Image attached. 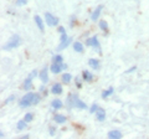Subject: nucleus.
Listing matches in <instances>:
<instances>
[{
	"mask_svg": "<svg viewBox=\"0 0 149 139\" xmlns=\"http://www.w3.org/2000/svg\"><path fill=\"white\" fill-rule=\"evenodd\" d=\"M20 38H19V35H15V36H13V38L9 40V42L5 44L3 46V50H11V49H15L19 45H20Z\"/></svg>",
	"mask_w": 149,
	"mask_h": 139,
	"instance_id": "obj_1",
	"label": "nucleus"
},
{
	"mask_svg": "<svg viewBox=\"0 0 149 139\" xmlns=\"http://www.w3.org/2000/svg\"><path fill=\"white\" fill-rule=\"evenodd\" d=\"M34 96H35V93H27L26 96H24L22 98L20 99V102H19V106L20 107H22V108H26V107H29V106H31L32 104V99H34Z\"/></svg>",
	"mask_w": 149,
	"mask_h": 139,
	"instance_id": "obj_2",
	"label": "nucleus"
},
{
	"mask_svg": "<svg viewBox=\"0 0 149 139\" xmlns=\"http://www.w3.org/2000/svg\"><path fill=\"white\" fill-rule=\"evenodd\" d=\"M37 75V72L36 71H32L30 75H29V77L25 80V82H24V90H26V91H29V90H31V87H32V78H34L35 76Z\"/></svg>",
	"mask_w": 149,
	"mask_h": 139,
	"instance_id": "obj_3",
	"label": "nucleus"
},
{
	"mask_svg": "<svg viewBox=\"0 0 149 139\" xmlns=\"http://www.w3.org/2000/svg\"><path fill=\"white\" fill-rule=\"evenodd\" d=\"M45 20H46V22H47V25L49 26H56L58 24V20L56 19L55 16H52L50 13H46L45 14Z\"/></svg>",
	"mask_w": 149,
	"mask_h": 139,
	"instance_id": "obj_4",
	"label": "nucleus"
},
{
	"mask_svg": "<svg viewBox=\"0 0 149 139\" xmlns=\"http://www.w3.org/2000/svg\"><path fill=\"white\" fill-rule=\"evenodd\" d=\"M63 68H66V66H65L63 63L52 62V65H51V72H54V73H60Z\"/></svg>",
	"mask_w": 149,
	"mask_h": 139,
	"instance_id": "obj_5",
	"label": "nucleus"
},
{
	"mask_svg": "<svg viewBox=\"0 0 149 139\" xmlns=\"http://www.w3.org/2000/svg\"><path fill=\"white\" fill-rule=\"evenodd\" d=\"M72 102H73V106H74L76 108H80V109H85V108H87L86 103H85V102H82L77 96H74V97H73V98H72Z\"/></svg>",
	"mask_w": 149,
	"mask_h": 139,
	"instance_id": "obj_6",
	"label": "nucleus"
},
{
	"mask_svg": "<svg viewBox=\"0 0 149 139\" xmlns=\"http://www.w3.org/2000/svg\"><path fill=\"white\" fill-rule=\"evenodd\" d=\"M39 76H40V80H41V82H44V83H47V81H49L47 67H44L42 70H41V72L39 73Z\"/></svg>",
	"mask_w": 149,
	"mask_h": 139,
	"instance_id": "obj_7",
	"label": "nucleus"
},
{
	"mask_svg": "<svg viewBox=\"0 0 149 139\" xmlns=\"http://www.w3.org/2000/svg\"><path fill=\"white\" fill-rule=\"evenodd\" d=\"M87 45L88 46H93V47H96L97 50H100V42L98 40H97V38H91L87 40Z\"/></svg>",
	"mask_w": 149,
	"mask_h": 139,
	"instance_id": "obj_8",
	"label": "nucleus"
},
{
	"mask_svg": "<svg viewBox=\"0 0 149 139\" xmlns=\"http://www.w3.org/2000/svg\"><path fill=\"white\" fill-rule=\"evenodd\" d=\"M96 114H97V119L100 120V122H103L106 119V113H104V109H102L98 107V109L96 111Z\"/></svg>",
	"mask_w": 149,
	"mask_h": 139,
	"instance_id": "obj_9",
	"label": "nucleus"
},
{
	"mask_svg": "<svg viewBox=\"0 0 149 139\" xmlns=\"http://www.w3.org/2000/svg\"><path fill=\"white\" fill-rule=\"evenodd\" d=\"M102 9H103V6H102V5H98V6L95 9V11H93L92 16H91V19H92L93 21L98 19V16H100V14H101V11H102Z\"/></svg>",
	"mask_w": 149,
	"mask_h": 139,
	"instance_id": "obj_10",
	"label": "nucleus"
},
{
	"mask_svg": "<svg viewBox=\"0 0 149 139\" xmlns=\"http://www.w3.org/2000/svg\"><path fill=\"white\" fill-rule=\"evenodd\" d=\"M51 92H52L54 95H61V93H62V86L60 85V83H56V85L52 86V88H51Z\"/></svg>",
	"mask_w": 149,
	"mask_h": 139,
	"instance_id": "obj_11",
	"label": "nucleus"
},
{
	"mask_svg": "<svg viewBox=\"0 0 149 139\" xmlns=\"http://www.w3.org/2000/svg\"><path fill=\"white\" fill-rule=\"evenodd\" d=\"M108 138H111V139H120L122 138V133H120L119 131H111L108 133Z\"/></svg>",
	"mask_w": 149,
	"mask_h": 139,
	"instance_id": "obj_12",
	"label": "nucleus"
},
{
	"mask_svg": "<svg viewBox=\"0 0 149 139\" xmlns=\"http://www.w3.org/2000/svg\"><path fill=\"white\" fill-rule=\"evenodd\" d=\"M35 22H36V25H37V27H39L40 29V31H44L45 29H44V22H42V19H41V17L39 16V15H36L35 17Z\"/></svg>",
	"mask_w": 149,
	"mask_h": 139,
	"instance_id": "obj_13",
	"label": "nucleus"
},
{
	"mask_svg": "<svg viewBox=\"0 0 149 139\" xmlns=\"http://www.w3.org/2000/svg\"><path fill=\"white\" fill-rule=\"evenodd\" d=\"M88 65H90L92 68H98L100 67V62H98V60H96V58H91L90 61H88Z\"/></svg>",
	"mask_w": 149,
	"mask_h": 139,
	"instance_id": "obj_14",
	"label": "nucleus"
},
{
	"mask_svg": "<svg viewBox=\"0 0 149 139\" xmlns=\"http://www.w3.org/2000/svg\"><path fill=\"white\" fill-rule=\"evenodd\" d=\"M54 119L57 123H60V124H62V123L66 122V118H65V115H61V114H56L55 117H54Z\"/></svg>",
	"mask_w": 149,
	"mask_h": 139,
	"instance_id": "obj_15",
	"label": "nucleus"
},
{
	"mask_svg": "<svg viewBox=\"0 0 149 139\" xmlns=\"http://www.w3.org/2000/svg\"><path fill=\"white\" fill-rule=\"evenodd\" d=\"M82 77H83V80H85V81H92V78H93L92 73H91V72H88V71H83Z\"/></svg>",
	"mask_w": 149,
	"mask_h": 139,
	"instance_id": "obj_16",
	"label": "nucleus"
},
{
	"mask_svg": "<svg viewBox=\"0 0 149 139\" xmlns=\"http://www.w3.org/2000/svg\"><path fill=\"white\" fill-rule=\"evenodd\" d=\"M73 49H74V51L76 52H82L83 51V46H82V44L81 42H73Z\"/></svg>",
	"mask_w": 149,
	"mask_h": 139,
	"instance_id": "obj_17",
	"label": "nucleus"
},
{
	"mask_svg": "<svg viewBox=\"0 0 149 139\" xmlns=\"http://www.w3.org/2000/svg\"><path fill=\"white\" fill-rule=\"evenodd\" d=\"M51 106H52L55 109H58V108H61V107H62V102L60 101V99H54V101H52V103H51Z\"/></svg>",
	"mask_w": 149,
	"mask_h": 139,
	"instance_id": "obj_18",
	"label": "nucleus"
},
{
	"mask_svg": "<svg viewBox=\"0 0 149 139\" xmlns=\"http://www.w3.org/2000/svg\"><path fill=\"white\" fill-rule=\"evenodd\" d=\"M71 78H72V76L70 75V73H65V75L62 76V82H63V83H66V85H67V83L71 82Z\"/></svg>",
	"mask_w": 149,
	"mask_h": 139,
	"instance_id": "obj_19",
	"label": "nucleus"
},
{
	"mask_svg": "<svg viewBox=\"0 0 149 139\" xmlns=\"http://www.w3.org/2000/svg\"><path fill=\"white\" fill-rule=\"evenodd\" d=\"M113 92H114V90L111 87L109 90H107V91H103V92H102V97H103V98H107V97L111 96L112 93H113Z\"/></svg>",
	"mask_w": 149,
	"mask_h": 139,
	"instance_id": "obj_20",
	"label": "nucleus"
},
{
	"mask_svg": "<svg viewBox=\"0 0 149 139\" xmlns=\"http://www.w3.org/2000/svg\"><path fill=\"white\" fill-rule=\"evenodd\" d=\"M70 41H71V39H67L66 41H63V42H61V44H60V46H58V49H57V50H63V49H66L67 46H68V44H70Z\"/></svg>",
	"mask_w": 149,
	"mask_h": 139,
	"instance_id": "obj_21",
	"label": "nucleus"
},
{
	"mask_svg": "<svg viewBox=\"0 0 149 139\" xmlns=\"http://www.w3.org/2000/svg\"><path fill=\"white\" fill-rule=\"evenodd\" d=\"M26 123L27 122H25V120H20V122L17 123V129H19V131H22V129H25L26 128Z\"/></svg>",
	"mask_w": 149,
	"mask_h": 139,
	"instance_id": "obj_22",
	"label": "nucleus"
},
{
	"mask_svg": "<svg viewBox=\"0 0 149 139\" xmlns=\"http://www.w3.org/2000/svg\"><path fill=\"white\" fill-rule=\"evenodd\" d=\"M100 27H101V30H107L108 29V25H107V22L104 20H102L100 21Z\"/></svg>",
	"mask_w": 149,
	"mask_h": 139,
	"instance_id": "obj_23",
	"label": "nucleus"
},
{
	"mask_svg": "<svg viewBox=\"0 0 149 139\" xmlns=\"http://www.w3.org/2000/svg\"><path fill=\"white\" fill-rule=\"evenodd\" d=\"M54 62H57V63H62V56H60V55H56L54 56Z\"/></svg>",
	"mask_w": 149,
	"mask_h": 139,
	"instance_id": "obj_24",
	"label": "nucleus"
},
{
	"mask_svg": "<svg viewBox=\"0 0 149 139\" xmlns=\"http://www.w3.org/2000/svg\"><path fill=\"white\" fill-rule=\"evenodd\" d=\"M24 120H25V122H31V120H32V114L31 113H26L25 117H24Z\"/></svg>",
	"mask_w": 149,
	"mask_h": 139,
	"instance_id": "obj_25",
	"label": "nucleus"
},
{
	"mask_svg": "<svg viewBox=\"0 0 149 139\" xmlns=\"http://www.w3.org/2000/svg\"><path fill=\"white\" fill-rule=\"evenodd\" d=\"M40 102V96L37 95V93H35V96H34V99H32V104H37Z\"/></svg>",
	"mask_w": 149,
	"mask_h": 139,
	"instance_id": "obj_26",
	"label": "nucleus"
},
{
	"mask_svg": "<svg viewBox=\"0 0 149 139\" xmlns=\"http://www.w3.org/2000/svg\"><path fill=\"white\" fill-rule=\"evenodd\" d=\"M97 109H98V106H97V104H93L92 107L90 108V112H91V113H95Z\"/></svg>",
	"mask_w": 149,
	"mask_h": 139,
	"instance_id": "obj_27",
	"label": "nucleus"
},
{
	"mask_svg": "<svg viewBox=\"0 0 149 139\" xmlns=\"http://www.w3.org/2000/svg\"><path fill=\"white\" fill-rule=\"evenodd\" d=\"M68 38H67V35H66V32H63V34L61 35V42H63V41H66Z\"/></svg>",
	"mask_w": 149,
	"mask_h": 139,
	"instance_id": "obj_28",
	"label": "nucleus"
},
{
	"mask_svg": "<svg viewBox=\"0 0 149 139\" xmlns=\"http://www.w3.org/2000/svg\"><path fill=\"white\" fill-rule=\"evenodd\" d=\"M16 4H17V5H25L26 0H16Z\"/></svg>",
	"mask_w": 149,
	"mask_h": 139,
	"instance_id": "obj_29",
	"label": "nucleus"
},
{
	"mask_svg": "<svg viewBox=\"0 0 149 139\" xmlns=\"http://www.w3.org/2000/svg\"><path fill=\"white\" fill-rule=\"evenodd\" d=\"M55 128H52V127H51V129H50V134H51V136H54V134H55Z\"/></svg>",
	"mask_w": 149,
	"mask_h": 139,
	"instance_id": "obj_30",
	"label": "nucleus"
},
{
	"mask_svg": "<svg viewBox=\"0 0 149 139\" xmlns=\"http://www.w3.org/2000/svg\"><path fill=\"white\" fill-rule=\"evenodd\" d=\"M14 98H15V97H14V96H11V97H9V99H8L6 102H5V103H9V102H11V101H13Z\"/></svg>",
	"mask_w": 149,
	"mask_h": 139,
	"instance_id": "obj_31",
	"label": "nucleus"
},
{
	"mask_svg": "<svg viewBox=\"0 0 149 139\" xmlns=\"http://www.w3.org/2000/svg\"><path fill=\"white\" fill-rule=\"evenodd\" d=\"M58 31L61 32V34H63V32H65V29H63V27H60V29H58Z\"/></svg>",
	"mask_w": 149,
	"mask_h": 139,
	"instance_id": "obj_32",
	"label": "nucleus"
},
{
	"mask_svg": "<svg viewBox=\"0 0 149 139\" xmlns=\"http://www.w3.org/2000/svg\"><path fill=\"white\" fill-rule=\"evenodd\" d=\"M134 70H136V67H132V68H130V70H128V71H127V73H129V72H132V71H134Z\"/></svg>",
	"mask_w": 149,
	"mask_h": 139,
	"instance_id": "obj_33",
	"label": "nucleus"
}]
</instances>
